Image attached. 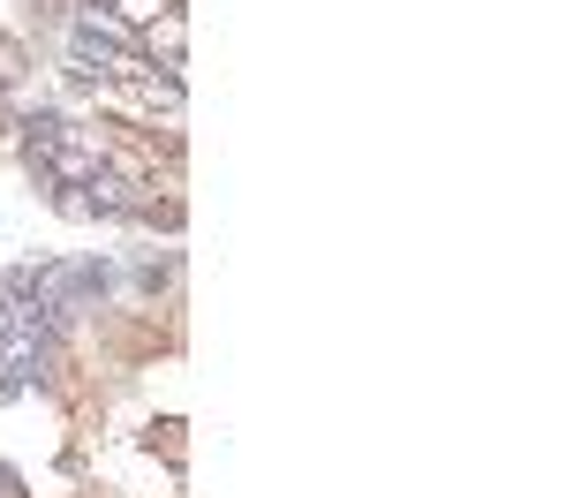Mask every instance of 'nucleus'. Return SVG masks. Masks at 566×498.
I'll use <instances>...</instances> for the list:
<instances>
[{
	"instance_id": "nucleus-6",
	"label": "nucleus",
	"mask_w": 566,
	"mask_h": 498,
	"mask_svg": "<svg viewBox=\"0 0 566 498\" xmlns=\"http://www.w3.org/2000/svg\"><path fill=\"white\" fill-rule=\"evenodd\" d=\"M0 498H31V484H23V468H15V460H0Z\"/></svg>"
},
{
	"instance_id": "nucleus-5",
	"label": "nucleus",
	"mask_w": 566,
	"mask_h": 498,
	"mask_svg": "<svg viewBox=\"0 0 566 498\" xmlns=\"http://www.w3.org/2000/svg\"><path fill=\"white\" fill-rule=\"evenodd\" d=\"M45 204H53V212H61V220L91 226V204H84V189H53V197H45Z\"/></svg>"
},
{
	"instance_id": "nucleus-4",
	"label": "nucleus",
	"mask_w": 566,
	"mask_h": 498,
	"mask_svg": "<svg viewBox=\"0 0 566 498\" xmlns=\"http://www.w3.org/2000/svg\"><path fill=\"white\" fill-rule=\"evenodd\" d=\"M181 431H189L181 415H151V423H144V446H151V453H167V468H181V460H189Z\"/></svg>"
},
{
	"instance_id": "nucleus-3",
	"label": "nucleus",
	"mask_w": 566,
	"mask_h": 498,
	"mask_svg": "<svg viewBox=\"0 0 566 498\" xmlns=\"http://www.w3.org/2000/svg\"><path fill=\"white\" fill-rule=\"evenodd\" d=\"M122 31H144V23H159V15H175V8H189V0H98Z\"/></svg>"
},
{
	"instance_id": "nucleus-7",
	"label": "nucleus",
	"mask_w": 566,
	"mask_h": 498,
	"mask_svg": "<svg viewBox=\"0 0 566 498\" xmlns=\"http://www.w3.org/2000/svg\"><path fill=\"white\" fill-rule=\"evenodd\" d=\"M8 129H15V91H0V144H8Z\"/></svg>"
},
{
	"instance_id": "nucleus-2",
	"label": "nucleus",
	"mask_w": 566,
	"mask_h": 498,
	"mask_svg": "<svg viewBox=\"0 0 566 498\" xmlns=\"http://www.w3.org/2000/svg\"><path fill=\"white\" fill-rule=\"evenodd\" d=\"M84 204H91V226H129V204H136V181H122L114 167H98L84 181Z\"/></svg>"
},
{
	"instance_id": "nucleus-1",
	"label": "nucleus",
	"mask_w": 566,
	"mask_h": 498,
	"mask_svg": "<svg viewBox=\"0 0 566 498\" xmlns=\"http://www.w3.org/2000/svg\"><path fill=\"white\" fill-rule=\"evenodd\" d=\"M136 53H144L151 68H167V76H189V8L144 23V31H136Z\"/></svg>"
}]
</instances>
